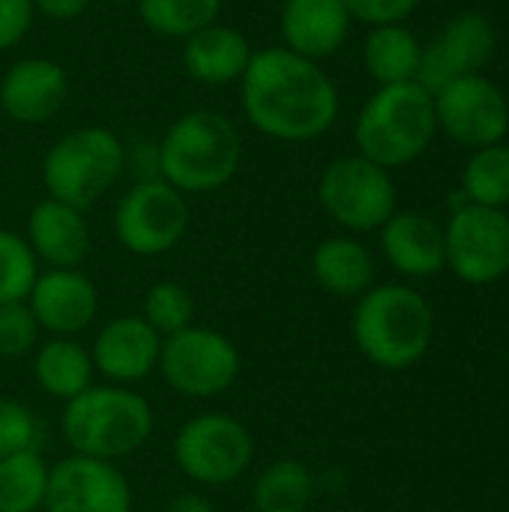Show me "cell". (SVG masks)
<instances>
[{"mask_svg": "<svg viewBox=\"0 0 509 512\" xmlns=\"http://www.w3.org/2000/svg\"><path fill=\"white\" fill-rule=\"evenodd\" d=\"M117 243L138 258H159L189 231V201L165 180H135L114 204Z\"/></svg>", "mask_w": 509, "mask_h": 512, "instance_id": "obj_8", "label": "cell"}, {"mask_svg": "<svg viewBox=\"0 0 509 512\" xmlns=\"http://www.w3.org/2000/svg\"><path fill=\"white\" fill-rule=\"evenodd\" d=\"M507 360H509V351H507Z\"/></svg>", "mask_w": 509, "mask_h": 512, "instance_id": "obj_38", "label": "cell"}, {"mask_svg": "<svg viewBox=\"0 0 509 512\" xmlns=\"http://www.w3.org/2000/svg\"><path fill=\"white\" fill-rule=\"evenodd\" d=\"M39 345V324L27 306L21 303H3L0 306V357L18 360L33 354Z\"/></svg>", "mask_w": 509, "mask_h": 512, "instance_id": "obj_31", "label": "cell"}, {"mask_svg": "<svg viewBox=\"0 0 509 512\" xmlns=\"http://www.w3.org/2000/svg\"><path fill=\"white\" fill-rule=\"evenodd\" d=\"M126 171V144L108 126H78L60 135L42 159L48 198L90 210Z\"/></svg>", "mask_w": 509, "mask_h": 512, "instance_id": "obj_6", "label": "cell"}, {"mask_svg": "<svg viewBox=\"0 0 509 512\" xmlns=\"http://www.w3.org/2000/svg\"><path fill=\"white\" fill-rule=\"evenodd\" d=\"M108 3H114V6H135L138 0H108Z\"/></svg>", "mask_w": 509, "mask_h": 512, "instance_id": "obj_37", "label": "cell"}, {"mask_svg": "<svg viewBox=\"0 0 509 512\" xmlns=\"http://www.w3.org/2000/svg\"><path fill=\"white\" fill-rule=\"evenodd\" d=\"M141 318L165 339V336H174L186 327H192L195 321V297L186 285L180 282H156L147 288L144 294V312Z\"/></svg>", "mask_w": 509, "mask_h": 512, "instance_id": "obj_29", "label": "cell"}, {"mask_svg": "<svg viewBox=\"0 0 509 512\" xmlns=\"http://www.w3.org/2000/svg\"><path fill=\"white\" fill-rule=\"evenodd\" d=\"M252 54L255 48L246 33L216 21L183 39L180 63L192 81L207 84V87H225L243 78Z\"/></svg>", "mask_w": 509, "mask_h": 512, "instance_id": "obj_21", "label": "cell"}, {"mask_svg": "<svg viewBox=\"0 0 509 512\" xmlns=\"http://www.w3.org/2000/svg\"><path fill=\"white\" fill-rule=\"evenodd\" d=\"M462 195L468 204L504 210L509 204V147L489 144L471 150V159L462 168Z\"/></svg>", "mask_w": 509, "mask_h": 512, "instance_id": "obj_28", "label": "cell"}, {"mask_svg": "<svg viewBox=\"0 0 509 512\" xmlns=\"http://www.w3.org/2000/svg\"><path fill=\"white\" fill-rule=\"evenodd\" d=\"M69 96V75L51 57H21L0 78V108L18 126L48 123Z\"/></svg>", "mask_w": 509, "mask_h": 512, "instance_id": "obj_16", "label": "cell"}, {"mask_svg": "<svg viewBox=\"0 0 509 512\" xmlns=\"http://www.w3.org/2000/svg\"><path fill=\"white\" fill-rule=\"evenodd\" d=\"M318 201L324 213L351 234L381 231L396 213L393 174L372 159L351 153L333 159L318 180Z\"/></svg>", "mask_w": 509, "mask_h": 512, "instance_id": "obj_7", "label": "cell"}, {"mask_svg": "<svg viewBox=\"0 0 509 512\" xmlns=\"http://www.w3.org/2000/svg\"><path fill=\"white\" fill-rule=\"evenodd\" d=\"M27 306L39 324V330L51 336H75L96 321L99 312V291L87 273L78 267H48L36 276Z\"/></svg>", "mask_w": 509, "mask_h": 512, "instance_id": "obj_15", "label": "cell"}, {"mask_svg": "<svg viewBox=\"0 0 509 512\" xmlns=\"http://www.w3.org/2000/svg\"><path fill=\"white\" fill-rule=\"evenodd\" d=\"M312 276L327 294L357 300L375 285V258L357 237L336 234L315 246Z\"/></svg>", "mask_w": 509, "mask_h": 512, "instance_id": "obj_22", "label": "cell"}, {"mask_svg": "<svg viewBox=\"0 0 509 512\" xmlns=\"http://www.w3.org/2000/svg\"><path fill=\"white\" fill-rule=\"evenodd\" d=\"M243 360L237 345L210 327H186L162 339L159 372L165 384L186 399H213L231 390L240 378Z\"/></svg>", "mask_w": 509, "mask_h": 512, "instance_id": "obj_10", "label": "cell"}, {"mask_svg": "<svg viewBox=\"0 0 509 512\" xmlns=\"http://www.w3.org/2000/svg\"><path fill=\"white\" fill-rule=\"evenodd\" d=\"M24 240L33 249L36 261L57 270L81 267L90 255V225L84 219V210L57 198H42L39 204H33Z\"/></svg>", "mask_w": 509, "mask_h": 512, "instance_id": "obj_20", "label": "cell"}, {"mask_svg": "<svg viewBox=\"0 0 509 512\" xmlns=\"http://www.w3.org/2000/svg\"><path fill=\"white\" fill-rule=\"evenodd\" d=\"M252 459V432L231 414H198L186 420L174 438V465L198 486L237 483L249 471Z\"/></svg>", "mask_w": 509, "mask_h": 512, "instance_id": "obj_9", "label": "cell"}, {"mask_svg": "<svg viewBox=\"0 0 509 512\" xmlns=\"http://www.w3.org/2000/svg\"><path fill=\"white\" fill-rule=\"evenodd\" d=\"M435 132V96L420 81L378 87L354 123L357 153L387 171L420 159Z\"/></svg>", "mask_w": 509, "mask_h": 512, "instance_id": "obj_5", "label": "cell"}, {"mask_svg": "<svg viewBox=\"0 0 509 512\" xmlns=\"http://www.w3.org/2000/svg\"><path fill=\"white\" fill-rule=\"evenodd\" d=\"M351 333L369 363L402 372L426 357L435 336V315L426 297L411 285H372L357 297Z\"/></svg>", "mask_w": 509, "mask_h": 512, "instance_id": "obj_3", "label": "cell"}, {"mask_svg": "<svg viewBox=\"0 0 509 512\" xmlns=\"http://www.w3.org/2000/svg\"><path fill=\"white\" fill-rule=\"evenodd\" d=\"M93 357L72 336H51L33 351V381L36 387L60 402L75 399L93 387Z\"/></svg>", "mask_w": 509, "mask_h": 512, "instance_id": "obj_23", "label": "cell"}, {"mask_svg": "<svg viewBox=\"0 0 509 512\" xmlns=\"http://www.w3.org/2000/svg\"><path fill=\"white\" fill-rule=\"evenodd\" d=\"M45 512H132V489L114 462L66 456L48 471Z\"/></svg>", "mask_w": 509, "mask_h": 512, "instance_id": "obj_13", "label": "cell"}, {"mask_svg": "<svg viewBox=\"0 0 509 512\" xmlns=\"http://www.w3.org/2000/svg\"><path fill=\"white\" fill-rule=\"evenodd\" d=\"M159 180L183 195H210L225 189L243 165V138L237 123L213 108L180 114L156 141Z\"/></svg>", "mask_w": 509, "mask_h": 512, "instance_id": "obj_2", "label": "cell"}, {"mask_svg": "<svg viewBox=\"0 0 509 512\" xmlns=\"http://www.w3.org/2000/svg\"><path fill=\"white\" fill-rule=\"evenodd\" d=\"M351 21L342 0H282L279 36L288 51L321 63L348 42Z\"/></svg>", "mask_w": 509, "mask_h": 512, "instance_id": "obj_18", "label": "cell"}, {"mask_svg": "<svg viewBox=\"0 0 509 512\" xmlns=\"http://www.w3.org/2000/svg\"><path fill=\"white\" fill-rule=\"evenodd\" d=\"M492 57H495L492 21L483 12L465 9L456 18H450L429 45H423L417 81L429 93H438L441 87L459 78L483 75V66Z\"/></svg>", "mask_w": 509, "mask_h": 512, "instance_id": "obj_14", "label": "cell"}, {"mask_svg": "<svg viewBox=\"0 0 509 512\" xmlns=\"http://www.w3.org/2000/svg\"><path fill=\"white\" fill-rule=\"evenodd\" d=\"M225 0H138V18L141 24L165 39H186L207 24L219 21Z\"/></svg>", "mask_w": 509, "mask_h": 512, "instance_id": "obj_27", "label": "cell"}, {"mask_svg": "<svg viewBox=\"0 0 509 512\" xmlns=\"http://www.w3.org/2000/svg\"><path fill=\"white\" fill-rule=\"evenodd\" d=\"M33 3L30 0H0V51L15 48L33 27Z\"/></svg>", "mask_w": 509, "mask_h": 512, "instance_id": "obj_34", "label": "cell"}, {"mask_svg": "<svg viewBox=\"0 0 509 512\" xmlns=\"http://www.w3.org/2000/svg\"><path fill=\"white\" fill-rule=\"evenodd\" d=\"M435 96L438 129L468 150L501 144L509 132V102L504 90L486 75H468Z\"/></svg>", "mask_w": 509, "mask_h": 512, "instance_id": "obj_12", "label": "cell"}, {"mask_svg": "<svg viewBox=\"0 0 509 512\" xmlns=\"http://www.w3.org/2000/svg\"><path fill=\"white\" fill-rule=\"evenodd\" d=\"M162 336L141 315L111 318L93 339V369L111 384L129 387L159 369Z\"/></svg>", "mask_w": 509, "mask_h": 512, "instance_id": "obj_17", "label": "cell"}, {"mask_svg": "<svg viewBox=\"0 0 509 512\" xmlns=\"http://www.w3.org/2000/svg\"><path fill=\"white\" fill-rule=\"evenodd\" d=\"M312 498H315V480L300 459L270 462L252 486L255 512H306Z\"/></svg>", "mask_w": 509, "mask_h": 512, "instance_id": "obj_25", "label": "cell"}, {"mask_svg": "<svg viewBox=\"0 0 509 512\" xmlns=\"http://www.w3.org/2000/svg\"><path fill=\"white\" fill-rule=\"evenodd\" d=\"M162 512H216V504L198 492H183V495L171 498Z\"/></svg>", "mask_w": 509, "mask_h": 512, "instance_id": "obj_36", "label": "cell"}, {"mask_svg": "<svg viewBox=\"0 0 509 512\" xmlns=\"http://www.w3.org/2000/svg\"><path fill=\"white\" fill-rule=\"evenodd\" d=\"M39 276V261L24 234L0 228V306L27 300Z\"/></svg>", "mask_w": 509, "mask_h": 512, "instance_id": "obj_30", "label": "cell"}, {"mask_svg": "<svg viewBox=\"0 0 509 512\" xmlns=\"http://www.w3.org/2000/svg\"><path fill=\"white\" fill-rule=\"evenodd\" d=\"M30 3H33V12H36V15L63 24V21L81 18V15L90 9L93 0H30Z\"/></svg>", "mask_w": 509, "mask_h": 512, "instance_id": "obj_35", "label": "cell"}, {"mask_svg": "<svg viewBox=\"0 0 509 512\" xmlns=\"http://www.w3.org/2000/svg\"><path fill=\"white\" fill-rule=\"evenodd\" d=\"M33 438H36L33 414L24 405L0 396V459L21 453V450H30Z\"/></svg>", "mask_w": 509, "mask_h": 512, "instance_id": "obj_32", "label": "cell"}, {"mask_svg": "<svg viewBox=\"0 0 509 512\" xmlns=\"http://www.w3.org/2000/svg\"><path fill=\"white\" fill-rule=\"evenodd\" d=\"M381 249L390 267L408 279H429L447 267L444 228L420 210H396L381 225Z\"/></svg>", "mask_w": 509, "mask_h": 512, "instance_id": "obj_19", "label": "cell"}, {"mask_svg": "<svg viewBox=\"0 0 509 512\" xmlns=\"http://www.w3.org/2000/svg\"><path fill=\"white\" fill-rule=\"evenodd\" d=\"M447 267L468 285H492L509 273V216L495 207H456L447 228Z\"/></svg>", "mask_w": 509, "mask_h": 512, "instance_id": "obj_11", "label": "cell"}, {"mask_svg": "<svg viewBox=\"0 0 509 512\" xmlns=\"http://www.w3.org/2000/svg\"><path fill=\"white\" fill-rule=\"evenodd\" d=\"M60 432L72 453L117 462L138 453L150 441L153 408L129 387L93 384L66 402Z\"/></svg>", "mask_w": 509, "mask_h": 512, "instance_id": "obj_4", "label": "cell"}, {"mask_svg": "<svg viewBox=\"0 0 509 512\" xmlns=\"http://www.w3.org/2000/svg\"><path fill=\"white\" fill-rule=\"evenodd\" d=\"M423 45L405 24L372 27L363 42V66L378 87L417 81Z\"/></svg>", "mask_w": 509, "mask_h": 512, "instance_id": "obj_24", "label": "cell"}, {"mask_svg": "<svg viewBox=\"0 0 509 512\" xmlns=\"http://www.w3.org/2000/svg\"><path fill=\"white\" fill-rule=\"evenodd\" d=\"M342 3L348 6L354 21H363L369 27L402 24L420 6V0H342Z\"/></svg>", "mask_w": 509, "mask_h": 512, "instance_id": "obj_33", "label": "cell"}, {"mask_svg": "<svg viewBox=\"0 0 509 512\" xmlns=\"http://www.w3.org/2000/svg\"><path fill=\"white\" fill-rule=\"evenodd\" d=\"M48 465L30 447L0 459V512H39L48 489Z\"/></svg>", "mask_w": 509, "mask_h": 512, "instance_id": "obj_26", "label": "cell"}, {"mask_svg": "<svg viewBox=\"0 0 509 512\" xmlns=\"http://www.w3.org/2000/svg\"><path fill=\"white\" fill-rule=\"evenodd\" d=\"M237 84L246 123L282 144L321 138L333 129L342 108L339 87L327 69L285 45L255 51Z\"/></svg>", "mask_w": 509, "mask_h": 512, "instance_id": "obj_1", "label": "cell"}]
</instances>
